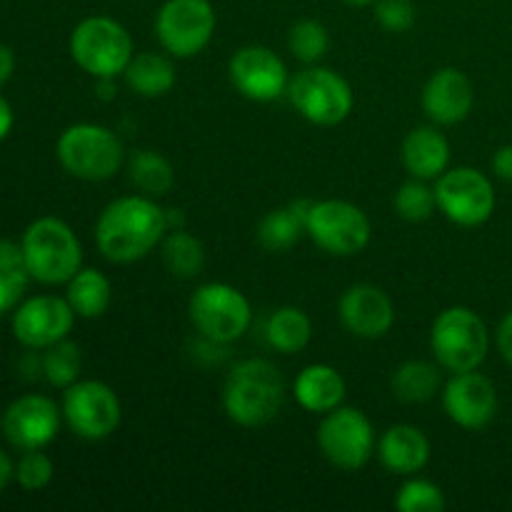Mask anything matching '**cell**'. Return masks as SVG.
Instances as JSON below:
<instances>
[{
    "label": "cell",
    "instance_id": "cell-1",
    "mask_svg": "<svg viewBox=\"0 0 512 512\" xmlns=\"http://www.w3.org/2000/svg\"><path fill=\"white\" fill-rule=\"evenodd\" d=\"M168 215L150 195H123L108 203L95 223V245L110 263H138L163 243Z\"/></svg>",
    "mask_w": 512,
    "mask_h": 512
},
{
    "label": "cell",
    "instance_id": "cell-2",
    "mask_svg": "<svg viewBox=\"0 0 512 512\" xmlns=\"http://www.w3.org/2000/svg\"><path fill=\"white\" fill-rule=\"evenodd\" d=\"M285 403L283 373L270 360L248 358L233 365L223 385V410L240 428L275 420Z\"/></svg>",
    "mask_w": 512,
    "mask_h": 512
},
{
    "label": "cell",
    "instance_id": "cell-3",
    "mask_svg": "<svg viewBox=\"0 0 512 512\" xmlns=\"http://www.w3.org/2000/svg\"><path fill=\"white\" fill-rule=\"evenodd\" d=\"M30 278L43 285H63L83 268V245L60 218H38L20 240Z\"/></svg>",
    "mask_w": 512,
    "mask_h": 512
},
{
    "label": "cell",
    "instance_id": "cell-4",
    "mask_svg": "<svg viewBox=\"0 0 512 512\" xmlns=\"http://www.w3.org/2000/svg\"><path fill=\"white\" fill-rule=\"evenodd\" d=\"M60 165L73 178L88 183L110 180L125 160L123 140L118 133L98 123H75L60 133L55 145Z\"/></svg>",
    "mask_w": 512,
    "mask_h": 512
},
{
    "label": "cell",
    "instance_id": "cell-5",
    "mask_svg": "<svg viewBox=\"0 0 512 512\" xmlns=\"http://www.w3.org/2000/svg\"><path fill=\"white\" fill-rule=\"evenodd\" d=\"M430 350L440 368L450 373L478 370L490 350L488 325L465 305L445 308L430 328Z\"/></svg>",
    "mask_w": 512,
    "mask_h": 512
},
{
    "label": "cell",
    "instance_id": "cell-6",
    "mask_svg": "<svg viewBox=\"0 0 512 512\" xmlns=\"http://www.w3.org/2000/svg\"><path fill=\"white\" fill-rule=\"evenodd\" d=\"M70 55L75 65L98 78H118L135 55L133 38L123 23L108 15H90L70 33Z\"/></svg>",
    "mask_w": 512,
    "mask_h": 512
},
{
    "label": "cell",
    "instance_id": "cell-7",
    "mask_svg": "<svg viewBox=\"0 0 512 512\" xmlns=\"http://www.w3.org/2000/svg\"><path fill=\"white\" fill-rule=\"evenodd\" d=\"M288 98L293 108L308 123L333 128L353 113L355 95L348 80L323 65H308L288 83Z\"/></svg>",
    "mask_w": 512,
    "mask_h": 512
},
{
    "label": "cell",
    "instance_id": "cell-8",
    "mask_svg": "<svg viewBox=\"0 0 512 512\" xmlns=\"http://www.w3.org/2000/svg\"><path fill=\"white\" fill-rule=\"evenodd\" d=\"M190 323L195 333L218 343L233 345L253 323L250 300L228 283H205L190 295Z\"/></svg>",
    "mask_w": 512,
    "mask_h": 512
},
{
    "label": "cell",
    "instance_id": "cell-9",
    "mask_svg": "<svg viewBox=\"0 0 512 512\" xmlns=\"http://www.w3.org/2000/svg\"><path fill=\"white\" fill-rule=\"evenodd\" d=\"M305 235L320 250L338 258H350L368 248L373 225L363 208L348 200H318L310 205Z\"/></svg>",
    "mask_w": 512,
    "mask_h": 512
},
{
    "label": "cell",
    "instance_id": "cell-10",
    "mask_svg": "<svg viewBox=\"0 0 512 512\" xmlns=\"http://www.w3.org/2000/svg\"><path fill=\"white\" fill-rule=\"evenodd\" d=\"M318 448L335 468L360 470L378 450V435L363 410L340 405L320 420Z\"/></svg>",
    "mask_w": 512,
    "mask_h": 512
},
{
    "label": "cell",
    "instance_id": "cell-11",
    "mask_svg": "<svg viewBox=\"0 0 512 512\" xmlns=\"http://www.w3.org/2000/svg\"><path fill=\"white\" fill-rule=\"evenodd\" d=\"M218 15L210 0H165L155 15V35L173 58H193L213 40Z\"/></svg>",
    "mask_w": 512,
    "mask_h": 512
},
{
    "label": "cell",
    "instance_id": "cell-12",
    "mask_svg": "<svg viewBox=\"0 0 512 512\" xmlns=\"http://www.w3.org/2000/svg\"><path fill=\"white\" fill-rule=\"evenodd\" d=\"M60 410L68 428L90 443L110 438L123 420L118 393L100 380H75L65 388Z\"/></svg>",
    "mask_w": 512,
    "mask_h": 512
},
{
    "label": "cell",
    "instance_id": "cell-13",
    "mask_svg": "<svg viewBox=\"0 0 512 512\" xmlns=\"http://www.w3.org/2000/svg\"><path fill=\"white\" fill-rule=\"evenodd\" d=\"M435 198L440 213L460 228H478L488 223L498 203L493 180L468 165L445 170L435 185Z\"/></svg>",
    "mask_w": 512,
    "mask_h": 512
},
{
    "label": "cell",
    "instance_id": "cell-14",
    "mask_svg": "<svg viewBox=\"0 0 512 512\" xmlns=\"http://www.w3.org/2000/svg\"><path fill=\"white\" fill-rule=\"evenodd\" d=\"M228 78L243 98L273 103L288 93V68L275 50L265 45H245L235 50L228 63Z\"/></svg>",
    "mask_w": 512,
    "mask_h": 512
},
{
    "label": "cell",
    "instance_id": "cell-15",
    "mask_svg": "<svg viewBox=\"0 0 512 512\" xmlns=\"http://www.w3.org/2000/svg\"><path fill=\"white\" fill-rule=\"evenodd\" d=\"M63 410L45 395H23L3 413L0 428L5 440L18 450H43L60 433Z\"/></svg>",
    "mask_w": 512,
    "mask_h": 512
},
{
    "label": "cell",
    "instance_id": "cell-16",
    "mask_svg": "<svg viewBox=\"0 0 512 512\" xmlns=\"http://www.w3.org/2000/svg\"><path fill=\"white\" fill-rule=\"evenodd\" d=\"M75 310L68 298L58 295H33L18 305L13 315V333L25 348L45 350L68 338L75 323Z\"/></svg>",
    "mask_w": 512,
    "mask_h": 512
},
{
    "label": "cell",
    "instance_id": "cell-17",
    "mask_svg": "<svg viewBox=\"0 0 512 512\" xmlns=\"http://www.w3.org/2000/svg\"><path fill=\"white\" fill-rule=\"evenodd\" d=\"M443 408L458 428L483 430L498 415V390L478 370L453 373L443 388Z\"/></svg>",
    "mask_w": 512,
    "mask_h": 512
},
{
    "label": "cell",
    "instance_id": "cell-18",
    "mask_svg": "<svg viewBox=\"0 0 512 512\" xmlns=\"http://www.w3.org/2000/svg\"><path fill=\"white\" fill-rule=\"evenodd\" d=\"M345 330L355 338L378 340L390 333L395 323V305L383 288L370 283L350 285L338 303Z\"/></svg>",
    "mask_w": 512,
    "mask_h": 512
},
{
    "label": "cell",
    "instance_id": "cell-19",
    "mask_svg": "<svg viewBox=\"0 0 512 512\" xmlns=\"http://www.w3.org/2000/svg\"><path fill=\"white\" fill-rule=\"evenodd\" d=\"M475 90L468 75L458 68H440L423 88V110L435 125H458L470 115Z\"/></svg>",
    "mask_w": 512,
    "mask_h": 512
},
{
    "label": "cell",
    "instance_id": "cell-20",
    "mask_svg": "<svg viewBox=\"0 0 512 512\" xmlns=\"http://www.w3.org/2000/svg\"><path fill=\"white\" fill-rule=\"evenodd\" d=\"M378 458L393 475H415L428 465L430 440L420 428L408 423L393 425L378 440Z\"/></svg>",
    "mask_w": 512,
    "mask_h": 512
},
{
    "label": "cell",
    "instance_id": "cell-21",
    "mask_svg": "<svg viewBox=\"0 0 512 512\" xmlns=\"http://www.w3.org/2000/svg\"><path fill=\"white\" fill-rule=\"evenodd\" d=\"M403 165L413 178L438 180L448 170L450 143L435 125H420L403 140Z\"/></svg>",
    "mask_w": 512,
    "mask_h": 512
},
{
    "label": "cell",
    "instance_id": "cell-22",
    "mask_svg": "<svg viewBox=\"0 0 512 512\" xmlns=\"http://www.w3.org/2000/svg\"><path fill=\"white\" fill-rule=\"evenodd\" d=\"M345 378L338 368L328 363H313L298 373L293 383V395L298 405L308 413L325 415L340 408L345 400Z\"/></svg>",
    "mask_w": 512,
    "mask_h": 512
},
{
    "label": "cell",
    "instance_id": "cell-23",
    "mask_svg": "<svg viewBox=\"0 0 512 512\" xmlns=\"http://www.w3.org/2000/svg\"><path fill=\"white\" fill-rule=\"evenodd\" d=\"M310 205H313V200H293L283 208L270 210L258 225L260 245L270 253H285V250L293 248L305 235Z\"/></svg>",
    "mask_w": 512,
    "mask_h": 512
},
{
    "label": "cell",
    "instance_id": "cell-24",
    "mask_svg": "<svg viewBox=\"0 0 512 512\" xmlns=\"http://www.w3.org/2000/svg\"><path fill=\"white\" fill-rule=\"evenodd\" d=\"M123 78L135 95H143V98H160V95L173 90L178 73H175V65L168 55L138 53L130 58Z\"/></svg>",
    "mask_w": 512,
    "mask_h": 512
},
{
    "label": "cell",
    "instance_id": "cell-25",
    "mask_svg": "<svg viewBox=\"0 0 512 512\" xmlns=\"http://www.w3.org/2000/svg\"><path fill=\"white\" fill-rule=\"evenodd\" d=\"M68 303L78 318L95 320L108 313L113 303V285L100 270L80 268L73 278L68 280Z\"/></svg>",
    "mask_w": 512,
    "mask_h": 512
},
{
    "label": "cell",
    "instance_id": "cell-26",
    "mask_svg": "<svg viewBox=\"0 0 512 512\" xmlns=\"http://www.w3.org/2000/svg\"><path fill=\"white\" fill-rule=\"evenodd\" d=\"M310 338H313V323H310L308 313L295 305L273 310L265 323V340L270 348L283 355H295L305 350Z\"/></svg>",
    "mask_w": 512,
    "mask_h": 512
},
{
    "label": "cell",
    "instance_id": "cell-27",
    "mask_svg": "<svg viewBox=\"0 0 512 512\" xmlns=\"http://www.w3.org/2000/svg\"><path fill=\"white\" fill-rule=\"evenodd\" d=\"M443 378H440V365L428 360H408L400 365L390 378V390L400 403L420 405L428 403L438 395Z\"/></svg>",
    "mask_w": 512,
    "mask_h": 512
},
{
    "label": "cell",
    "instance_id": "cell-28",
    "mask_svg": "<svg viewBox=\"0 0 512 512\" xmlns=\"http://www.w3.org/2000/svg\"><path fill=\"white\" fill-rule=\"evenodd\" d=\"M128 178L135 188L150 198L170 193L175 185V168L158 150H135L128 158Z\"/></svg>",
    "mask_w": 512,
    "mask_h": 512
},
{
    "label": "cell",
    "instance_id": "cell-29",
    "mask_svg": "<svg viewBox=\"0 0 512 512\" xmlns=\"http://www.w3.org/2000/svg\"><path fill=\"white\" fill-rule=\"evenodd\" d=\"M160 255L170 275L180 280H193L203 273L205 250L195 235H190L185 228L168 230L160 243Z\"/></svg>",
    "mask_w": 512,
    "mask_h": 512
},
{
    "label": "cell",
    "instance_id": "cell-30",
    "mask_svg": "<svg viewBox=\"0 0 512 512\" xmlns=\"http://www.w3.org/2000/svg\"><path fill=\"white\" fill-rule=\"evenodd\" d=\"M28 265L20 245L0 240V315L13 310L28 288Z\"/></svg>",
    "mask_w": 512,
    "mask_h": 512
},
{
    "label": "cell",
    "instance_id": "cell-31",
    "mask_svg": "<svg viewBox=\"0 0 512 512\" xmlns=\"http://www.w3.org/2000/svg\"><path fill=\"white\" fill-rule=\"evenodd\" d=\"M80 370H83V353H80L78 343L65 338L45 348L43 378L53 388H70L75 380H80Z\"/></svg>",
    "mask_w": 512,
    "mask_h": 512
},
{
    "label": "cell",
    "instance_id": "cell-32",
    "mask_svg": "<svg viewBox=\"0 0 512 512\" xmlns=\"http://www.w3.org/2000/svg\"><path fill=\"white\" fill-rule=\"evenodd\" d=\"M288 48L300 63L315 65L330 48V35L320 20H298L288 33Z\"/></svg>",
    "mask_w": 512,
    "mask_h": 512
},
{
    "label": "cell",
    "instance_id": "cell-33",
    "mask_svg": "<svg viewBox=\"0 0 512 512\" xmlns=\"http://www.w3.org/2000/svg\"><path fill=\"white\" fill-rule=\"evenodd\" d=\"M395 213L408 223H423L438 208V198H435V188L425 185V180H408L398 188L393 198Z\"/></svg>",
    "mask_w": 512,
    "mask_h": 512
},
{
    "label": "cell",
    "instance_id": "cell-34",
    "mask_svg": "<svg viewBox=\"0 0 512 512\" xmlns=\"http://www.w3.org/2000/svg\"><path fill=\"white\" fill-rule=\"evenodd\" d=\"M395 508L400 512H443L448 508V500L440 485L425 478H410L395 495Z\"/></svg>",
    "mask_w": 512,
    "mask_h": 512
},
{
    "label": "cell",
    "instance_id": "cell-35",
    "mask_svg": "<svg viewBox=\"0 0 512 512\" xmlns=\"http://www.w3.org/2000/svg\"><path fill=\"white\" fill-rule=\"evenodd\" d=\"M53 460L43 450H23V458L15 465V480L23 490H43L53 480Z\"/></svg>",
    "mask_w": 512,
    "mask_h": 512
},
{
    "label": "cell",
    "instance_id": "cell-36",
    "mask_svg": "<svg viewBox=\"0 0 512 512\" xmlns=\"http://www.w3.org/2000/svg\"><path fill=\"white\" fill-rule=\"evenodd\" d=\"M375 20L390 33H405L415 25L413 0H375Z\"/></svg>",
    "mask_w": 512,
    "mask_h": 512
},
{
    "label": "cell",
    "instance_id": "cell-37",
    "mask_svg": "<svg viewBox=\"0 0 512 512\" xmlns=\"http://www.w3.org/2000/svg\"><path fill=\"white\" fill-rule=\"evenodd\" d=\"M228 353H230V345L203 338V335H198V345L193 348L195 360L203 365H220L225 358H228Z\"/></svg>",
    "mask_w": 512,
    "mask_h": 512
},
{
    "label": "cell",
    "instance_id": "cell-38",
    "mask_svg": "<svg viewBox=\"0 0 512 512\" xmlns=\"http://www.w3.org/2000/svg\"><path fill=\"white\" fill-rule=\"evenodd\" d=\"M493 173L505 183H512V145H503L493 155Z\"/></svg>",
    "mask_w": 512,
    "mask_h": 512
},
{
    "label": "cell",
    "instance_id": "cell-39",
    "mask_svg": "<svg viewBox=\"0 0 512 512\" xmlns=\"http://www.w3.org/2000/svg\"><path fill=\"white\" fill-rule=\"evenodd\" d=\"M498 350L503 355L505 363L512 368V310L500 320V328H498Z\"/></svg>",
    "mask_w": 512,
    "mask_h": 512
},
{
    "label": "cell",
    "instance_id": "cell-40",
    "mask_svg": "<svg viewBox=\"0 0 512 512\" xmlns=\"http://www.w3.org/2000/svg\"><path fill=\"white\" fill-rule=\"evenodd\" d=\"M20 373H23V378L28 380L40 378V375H43V358L28 353L23 360H20Z\"/></svg>",
    "mask_w": 512,
    "mask_h": 512
},
{
    "label": "cell",
    "instance_id": "cell-41",
    "mask_svg": "<svg viewBox=\"0 0 512 512\" xmlns=\"http://www.w3.org/2000/svg\"><path fill=\"white\" fill-rule=\"evenodd\" d=\"M15 70V55L13 50L8 48V45L0 43V85L8 83L10 75H13Z\"/></svg>",
    "mask_w": 512,
    "mask_h": 512
},
{
    "label": "cell",
    "instance_id": "cell-42",
    "mask_svg": "<svg viewBox=\"0 0 512 512\" xmlns=\"http://www.w3.org/2000/svg\"><path fill=\"white\" fill-rule=\"evenodd\" d=\"M13 108H10L8 100L0 95V140L8 138V133L13 130Z\"/></svg>",
    "mask_w": 512,
    "mask_h": 512
},
{
    "label": "cell",
    "instance_id": "cell-43",
    "mask_svg": "<svg viewBox=\"0 0 512 512\" xmlns=\"http://www.w3.org/2000/svg\"><path fill=\"white\" fill-rule=\"evenodd\" d=\"M15 478V465L10 460V455L5 450H0V493L10 485V480Z\"/></svg>",
    "mask_w": 512,
    "mask_h": 512
},
{
    "label": "cell",
    "instance_id": "cell-44",
    "mask_svg": "<svg viewBox=\"0 0 512 512\" xmlns=\"http://www.w3.org/2000/svg\"><path fill=\"white\" fill-rule=\"evenodd\" d=\"M348 5H373L375 0H345Z\"/></svg>",
    "mask_w": 512,
    "mask_h": 512
}]
</instances>
